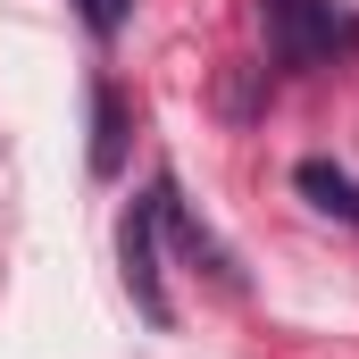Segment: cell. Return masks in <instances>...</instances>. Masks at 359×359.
Instances as JSON below:
<instances>
[{
  "instance_id": "1",
  "label": "cell",
  "mask_w": 359,
  "mask_h": 359,
  "mask_svg": "<svg viewBox=\"0 0 359 359\" xmlns=\"http://www.w3.org/2000/svg\"><path fill=\"white\" fill-rule=\"evenodd\" d=\"M259 17H268V50L284 67H318V59H334V42H351L334 0H259Z\"/></svg>"
},
{
  "instance_id": "2",
  "label": "cell",
  "mask_w": 359,
  "mask_h": 359,
  "mask_svg": "<svg viewBox=\"0 0 359 359\" xmlns=\"http://www.w3.org/2000/svg\"><path fill=\"white\" fill-rule=\"evenodd\" d=\"M117 259H126V292H134V309H142L151 326H168L176 301H168V284H159V201H151V192L126 209V226H117Z\"/></svg>"
},
{
  "instance_id": "3",
  "label": "cell",
  "mask_w": 359,
  "mask_h": 359,
  "mask_svg": "<svg viewBox=\"0 0 359 359\" xmlns=\"http://www.w3.org/2000/svg\"><path fill=\"white\" fill-rule=\"evenodd\" d=\"M292 184H301V201H309V209H326V217L359 226V184L343 176L334 159H301V168H292Z\"/></svg>"
},
{
  "instance_id": "4",
  "label": "cell",
  "mask_w": 359,
  "mask_h": 359,
  "mask_svg": "<svg viewBox=\"0 0 359 359\" xmlns=\"http://www.w3.org/2000/svg\"><path fill=\"white\" fill-rule=\"evenodd\" d=\"M126 168V100L117 84H92V176H117Z\"/></svg>"
},
{
  "instance_id": "5",
  "label": "cell",
  "mask_w": 359,
  "mask_h": 359,
  "mask_svg": "<svg viewBox=\"0 0 359 359\" xmlns=\"http://www.w3.org/2000/svg\"><path fill=\"white\" fill-rule=\"evenodd\" d=\"M84 25L92 34H117L126 25V0H84Z\"/></svg>"
}]
</instances>
